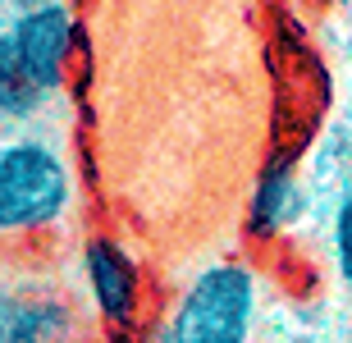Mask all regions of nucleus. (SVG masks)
Listing matches in <instances>:
<instances>
[{
	"mask_svg": "<svg viewBox=\"0 0 352 343\" xmlns=\"http://www.w3.org/2000/svg\"><path fill=\"white\" fill-rule=\"evenodd\" d=\"M0 302H5V284H0Z\"/></svg>",
	"mask_w": 352,
	"mask_h": 343,
	"instance_id": "nucleus-11",
	"label": "nucleus"
},
{
	"mask_svg": "<svg viewBox=\"0 0 352 343\" xmlns=\"http://www.w3.org/2000/svg\"><path fill=\"white\" fill-rule=\"evenodd\" d=\"M46 96L41 82L28 74V65L19 60L10 32L0 27V124H32L46 110Z\"/></svg>",
	"mask_w": 352,
	"mask_h": 343,
	"instance_id": "nucleus-7",
	"label": "nucleus"
},
{
	"mask_svg": "<svg viewBox=\"0 0 352 343\" xmlns=\"http://www.w3.org/2000/svg\"><path fill=\"white\" fill-rule=\"evenodd\" d=\"M74 215V170L41 133L0 137V243L55 234Z\"/></svg>",
	"mask_w": 352,
	"mask_h": 343,
	"instance_id": "nucleus-1",
	"label": "nucleus"
},
{
	"mask_svg": "<svg viewBox=\"0 0 352 343\" xmlns=\"http://www.w3.org/2000/svg\"><path fill=\"white\" fill-rule=\"evenodd\" d=\"M329 261H334L339 284L352 289V192H343L329 215Z\"/></svg>",
	"mask_w": 352,
	"mask_h": 343,
	"instance_id": "nucleus-8",
	"label": "nucleus"
},
{
	"mask_svg": "<svg viewBox=\"0 0 352 343\" xmlns=\"http://www.w3.org/2000/svg\"><path fill=\"white\" fill-rule=\"evenodd\" d=\"M343 343H352V334H348V339H343Z\"/></svg>",
	"mask_w": 352,
	"mask_h": 343,
	"instance_id": "nucleus-12",
	"label": "nucleus"
},
{
	"mask_svg": "<svg viewBox=\"0 0 352 343\" xmlns=\"http://www.w3.org/2000/svg\"><path fill=\"white\" fill-rule=\"evenodd\" d=\"M256 302V270L243 261H215L183 284L165 316V334L170 343H252Z\"/></svg>",
	"mask_w": 352,
	"mask_h": 343,
	"instance_id": "nucleus-2",
	"label": "nucleus"
},
{
	"mask_svg": "<svg viewBox=\"0 0 352 343\" xmlns=\"http://www.w3.org/2000/svg\"><path fill=\"white\" fill-rule=\"evenodd\" d=\"M302 179H298V151H274L265 156L256 184L248 197V234L252 238H274L284 234L293 220L302 215Z\"/></svg>",
	"mask_w": 352,
	"mask_h": 343,
	"instance_id": "nucleus-6",
	"label": "nucleus"
},
{
	"mask_svg": "<svg viewBox=\"0 0 352 343\" xmlns=\"http://www.w3.org/2000/svg\"><path fill=\"white\" fill-rule=\"evenodd\" d=\"M78 265H82V284H87V298L96 307L101 325L119 334H133L142 325V298H146L138 256L119 238L91 234V238H82Z\"/></svg>",
	"mask_w": 352,
	"mask_h": 343,
	"instance_id": "nucleus-3",
	"label": "nucleus"
},
{
	"mask_svg": "<svg viewBox=\"0 0 352 343\" xmlns=\"http://www.w3.org/2000/svg\"><path fill=\"white\" fill-rule=\"evenodd\" d=\"M78 307L55 289H5L0 343H78Z\"/></svg>",
	"mask_w": 352,
	"mask_h": 343,
	"instance_id": "nucleus-5",
	"label": "nucleus"
},
{
	"mask_svg": "<svg viewBox=\"0 0 352 343\" xmlns=\"http://www.w3.org/2000/svg\"><path fill=\"white\" fill-rule=\"evenodd\" d=\"M316 5H325V10H343V5H352V0H316Z\"/></svg>",
	"mask_w": 352,
	"mask_h": 343,
	"instance_id": "nucleus-10",
	"label": "nucleus"
},
{
	"mask_svg": "<svg viewBox=\"0 0 352 343\" xmlns=\"http://www.w3.org/2000/svg\"><path fill=\"white\" fill-rule=\"evenodd\" d=\"M14 51L19 60L28 65V74L41 82V92H65L69 82V65H74V51H78V19L69 10L65 0L60 5H46V10H28V14H14L10 23Z\"/></svg>",
	"mask_w": 352,
	"mask_h": 343,
	"instance_id": "nucleus-4",
	"label": "nucleus"
},
{
	"mask_svg": "<svg viewBox=\"0 0 352 343\" xmlns=\"http://www.w3.org/2000/svg\"><path fill=\"white\" fill-rule=\"evenodd\" d=\"M46 5H60V0H0V10L10 14H28V10H46Z\"/></svg>",
	"mask_w": 352,
	"mask_h": 343,
	"instance_id": "nucleus-9",
	"label": "nucleus"
}]
</instances>
